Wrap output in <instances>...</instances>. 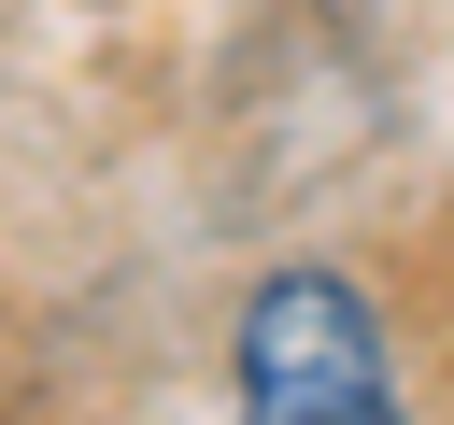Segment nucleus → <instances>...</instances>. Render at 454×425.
I'll list each match as a JSON object with an SVG mask.
<instances>
[{
    "instance_id": "obj_1",
    "label": "nucleus",
    "mask_w": 454,
    "mask_h": 425,
    "mask_svg": "<svg viewBox=\"0 0 454 425\" xmlns=\"http://www.w3.org/2000/svg\"><path fill=\"white\" fill-rule=\"evenodd\" d=\"M227 425H411L397 340H383L355 269L284 255V269L241 283V312H227Z\"/></svg>"
}]
</instances>
